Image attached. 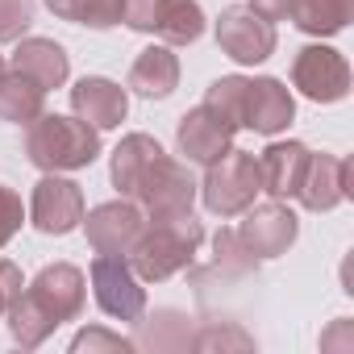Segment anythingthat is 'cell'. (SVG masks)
Returning a JSON list of instances; mask_svg holds the SVG:
<instances>
[{
	"instance_id": "cell-1",
	"label": "cell",
	"mask_w": 354,
	"mask_h": 354,
	"mask_svg": "<svg viewBox=\"0 0 354 354\" xmlns=\"http://www.w3.org/2000/svg\"><path fill=\"white\" fill-rule=\"evenodd\" d=\"M80 308H84V275L71 263H55V267H42L34 283L13 300L9 325H13V337L26 350H34L46 342L50 329L80 317Z\"/></svg>"
},
{
	"instance_id": "cell-2",
	"label": "cell",
	"mask_w": 354,
	"mask_h": 354,
	"mask_svg": "<svg viewBox=\"0 0 354 354\" xmlns=\"http://www.w3.org/2000/svg\"><path fill=\"white\" fill-rule=\"evenodd\" d=\"M205 242V230L192 213H175V217H150V225H142L138 242L129 246V267L138 279H167L175 271L192 267L196 250Z\"/></svg>"
},
{
	"instance_id": "cell-3",
	"label": "cell",
	"mask_w": 354,
	"mask_h": 354,
	"mask_svg": "<svg viewBox=\"0 0 354 354\" xmlns=\"http://www.w3.org/2000/svg\"><path fill=\"white\" fill-rule=\"evenodd\" d=\"M26 154L42 171H80V167L96 162L100 133L80 117L38 113L30 121V133H26Z\"/></svg>"
},
{
	"instance_id": "cell-4",
	"label": "cell",
	"mask_w": 354,
	"mask_h": 354,
	"mask_svg": "<svg viewBox=\"0 0 354 354\" xmlns=\"http://www.w3.org/2000/svg\"><path fill=\"white\" fill-rule=\"evenodd\" d=\"M259 192H263L259 158L246 154V150H225L217 162H209V175H205V184H201V196H205L209 213H217V217L246 213Z\"/></svg>"
},
{
	"instance_id": "cell-5",
	"label": "cell",
	"mask_w": 354,
	"mask_h": 354,
	"mask_svg": "<svg viewBox=\"0 0 354 354\" xmlns=\"http://www.w3.org/2000/svg\"><path fill=\"white\" fill-rule=\"evenodd\" d=\"M133 201L150 213V217H175V213H192V201H196V180L188 175L184 162H175L167 154H158L146 175L133 188Z\"/></svg>"
},
{
	"instance_id": "cell-6",
	"label": "cell",
	"mask_w": 354,
	"mask_h": 354,
	"mask_svg": "<svg viewBox=\"0 0 354 354\" xmlns=\"http://www.w3.org/2000/svg\"><path fill=\"white\" fill-rule=\"evenodd\" d=\"M92 288H96V304L117 317V321H142L146 313V292L129 267L125 254H96L92 263Z\"/></svg>"
},
{
	"instance_id": "cell-7",
	"label": "cell",
	"mask_w": 354,
	"mask_h": 354,
	"mask_svg": "<svg viewBox=\"0 0 354 354\" xmlns=\"http://www.w3.org/2000/svg\"><path fill=\"white\" fill-rule=\"evenodd\" d=\"M217 46H221L234 63L254 67V63L271 59V50H275V26H271L267 17H259L254 9L234 5V9H225L221 21H217Z\"/></svg>"
},
{
	"instance_id": "cell-8",
	"label": "cell",
	"mask_w": 354,
	"mask_h": 354,
	"mask_svg": "<svg viewBox=\"0 0 354 354\" xmlns=\"http://www.w3.org/2000/svg\"><path fill=\"white\" fill-rule=\"evenodd\" d=\"M292 84H296L308 100L333 104V100H342V96L350 92V67H346V59H342L337 50H329V46H304V50L296 55V63H292Z\"/></svg>"
},
{
	"instance_id": "cell-9",
	"label": "cell",
	"mask_w": 354,
	"mask_h": 354,
	"mask_svg": "<svg viewBox=\"0 0 354 354\" xmlns=\"http://www.w3.org/2000/svg\"><path fill=\"white\" fill-rule=\"evenodd\" d=\"M292 92L279 80H242L238 92V129H254V133H279L292 125Z\"/></svg>"
},
{
	"instance_id": "cell-10",
	"label": "cell",
	"mask_w": 354,
	"mask_h": 354,
	"mask_svg": "<svg viewBox=\"0 0 354 354\" xmlns=\"http://www.w3.org/2000/svg\"><path fill=\"white\" fill-rule=\"evenodd\" d=\"M234 133H238V125H234L230 117H221L213 104H196V109L180 121V150L188 154V162L209 167V162H217V158L230 150Z\"/></svg>"
},
{
	"instance_id": "cell-11",
	"label": "cell",
	"mask_w": 354,
	"mask_h": 354,
	"mask_svg": "<svg viewBox=\"0 0 354 354\" xmlns=\"http://www.w3.org/2000/svg\"><path fill=\"white\" fill-rule=\"evenodd\" d=\"M296 213L283 209V205H259L246 213L242 230H238V242L246 246V254L259 263V259H275L283 254L292 242H296Z\"/></svg>"
},
{
	"instance_id": "cell-12",
	"label": "cell",
	"mask_w": 354,
	"mask_h": 354,
	"mask_svg": "<svg viewBox=\"0 0 354 354\" xmlns=\"http://www.w3.org/2000/svg\"><path fill=\"white\" fill-rule=\"evenodd\" d=\"M30 217L42 234H71L84 221V192L71 180H59V175H46V180L34 188V205Z\"/></svg>"
},
{
	"instance_id": "cell-13",
	"label": "cell",
	"mask_w": 354,
	"mask_h": 354,
	"mask_svg": "<svg viewBox=\"0 0 354 354\" xmlns=\"http://www.w3.org/2000/svg\"><path fill=\"white\" fill-rule=\"evenodd\" d=\"M142 225H146V221H142L138 205H129V201L100 205V209H92L88 221H84L88 242H92L96 254H129V246L138 242Z\"/></svg>"
},
{
	"instance_id": "cell-14",
	"label": "cell",
	"mask_w": 354,
	"mask_h": 354,
	"mask_svg": "<svg viewBox=\"0 0 354 354\" xmlns=\"http://www.w3.org/2000/svg\"><path fill=\"white\" fill-rule=\"evenodd\" d=\"M296 196L304 201V209L329 213L333 205H342L350 196V162L333 158V154H308V167H304V180H300Z\"/></svg>"
},
{
	"instance_id": "cell-15",
	"label": "cell",
	"mask_w": 354,
	"mask_h": 354,
	"mask_svg": "<svg viewBox=\"0 0 354 354\" xmlns=\"http://www.w3.org/2000/svg\"><path fill=\"white\" fill-rule=\"evenodd\" d=\"M71 109H75V117L88 121L92 129H113V125L125 121L129 96H125V88H117L113 80L92 75V80H80V84L71 88Z\"/></svg>"
},
{
	"instance_id": "cell-16",
	"label": "cell",
	"mask_w": 354,
	"mask_h": 354,
	"mask_svg": "<svg viewBox=\"0 0 354 354\" xmlns=\"http://www.w3.org/2000/svg\"><path fill=\"white\" fill-rule=\"evenodd\" d=\"M304 167H308V150L300 142H271L263 154H259V180H263V192H271L275 201H288L300 192V180H304Z\"/></svg>"
},
{
	"instance_id": "cell-17",
	"label": "cell",
	"mask_w": 354,
	"mask_h": 354,
	"mask_svg": "<svg viewBox=\"0 0 354 354\" xmlns=\"http://www.w3.org/2000/svg\"><path fill=\"white\" fill-rule=\"evenodd\" d=\"M180 84V59L171 55V46H150L138 55V63L129 67V88L146 100H162Z\"/></svg>"
},
{
	"instance_id": "cell-18",
	"label": "cell",
	"mask_w": 354,
	"mask_h": 354,
	"mask_svg": "<svg viewBox=\"0 0 354 354\" xmlns=\"http://www.w3.org/2000/svg\"><path fill=\"white\" fill-rule=\"evenodd\" d=\"M13 71L30 75L38 88H59L67 80V55L59 42L50 38H26L17 50H13Z\"/></svg>"
},
{
	"instance_id": "cell-19",
	"label": "cell",
	"mask_w": 354,
	"mask_h": 354,
	"mask_svg": "<svg viewBox=\"0 0 354 354\" xmlns=\"http://www.w3.org/2000/svg\"><path fill=\"white\" fill-rule=\"evenodd\" d=\"M158 154H162V146H158L154 138H146V133L121 138V146L113 150V184H117L121 196H133L138 180L146 175V167H150Z\"/></svg>"
},
{
	"instance_id": "cell-20",
	"label": "cell",
	"mask_w": 354,
	"mask_h": 354,
	"mask_svg": "<svg viewBox=\"0 0 354 354\" xmlns=\"http://www.w3.org/2000/svg\"><path fill=\"white\" fill-rule=\"evenodd\" d=\"M288 17L304 30V34H337L346 30V21L354 17V0H292Z\"/></svg>"
},
{
	"instance_id": "cell-21",
	"label": "cell",
	"mask_w": 354,
	"mask_h": 354,
	"mask_svg": "<svg viewBox=\"0 0 354 354\" xmlns=\"http://www.w3.org/2000/svg\"><path fill=\"white\" fill-rule=\"evenodd\" d=\"M42 100H46V88H38L30 75H21V71L0 75V121L30 125L42 113Z\"/></svg>"
},
{
	"instance_id": "cell-22",
	"label": "cell",
	"mask_w": 354,
	"mask_h": 354,
	"mask_svg": "<svg viewBox=\"0 0 354 354\" xmlns=\"http://www.w3.org/2000/svg\"><path fill=\"white\" fill-rule=\"evenodd\" d=\"M167 46H188L205 34V13L196 0H167L162 5V17H158V30H154Z\"/></svg>"
},
{
	"instance_id": "cell-23",
	"label": "cell",
	"mask_w": 354,
	"mask_h": 354,
	"mask_svg": "<svg viewBox=\"0 0 354 354\" xmlns=\"http://www.w3.org/2000/svg\"><path fill=\"white\" fill-rule=\"evenodd\" d=\"M46 9L63 21L92 26V30H109L121 21V0H46Z\"/></svg>"
},
{
	"instance_id": "cell-24",
	"label": "cell",
	"mask_w": 354,
	"mask_h": 354,
	"mask_svg": "<svg viewBox=\"0 0 354 354\" xmlns=\"http://www.w3.org/2000/svg\"><path fill=\"white\" fill-rule=\"evenodd\" d=\"M217 271H225V275H250L254 271V259L238 242V230H221L217 234Z\"/></svg>"
},
{
	"instance_id": "cell-25",
	"label": "cell",
	"mask_w": 354,
	"mask_h": 354,
	"mask_svg": "<svg viewBox=\"0 0 354 354\" xmlns=\"http://www.w3.org/2000/svg\"><path fill=\"white\" fill-rule=\"evenodd\" d=\"M34 26V0H0V42H21Z\"/></svg>"
},
{
	"instance_id": "cell-26",
	"label": "cell",
	"mask_w": 354,
	"mask_h": 354,
	"mask_svg": "<svg viewBox=\"0 0 354 354\" xmlns=\"http://www.w3.org/2000/svg\"><path fill=\"white\" fill-rule=\"evenodd\" d=\"M167 0H121V21L138 34H154Z\"/></svg>"
},
{
	"instance_id": "cell-27",
	"label": "cell",
	"mask_w": 354,
	"mask_h": 354,
	"mask_svg": "<svg viewBox=\"0 0 354 354\" xmlns=\"http://www.w3.org/2000/svg\"><path fill=\"white\" fill-rule=\"evenodd\" d=\"M26 221V209H21V196L13 188H0V246H5Z\"/></svg>"
},
{
	"instance_id": "cell-28",
	"label": "cell",
	"mask_w": 354,
	"mask_h": 354,
	"mask_svg": "<svg viewBox=\"0 0 354 354\" xmlns=\"http://www.w3.org/2000/svg\"><path fill=\"white\" fill-rule=\"evenodd\" d=\"M71 350H133V342H125L117 333H104V329H84L71 342Z\"/></svg>"
},
{
	"instance_id": "cell-29",
	"label": "cell",
	"mask_w": 354,
	"mask_h": 354,
	"mask_svg": "<svg viewBox=\"0 0 354 354\" xmlns=\"http://www.w3.org/2000/svg\"><path fill=\"white\" fill-rule=\"evenodd\" d=\"M21 271L13 267V263H5L0 259V317H9V308H13V300L21 296Z\"/></svg>"
},
{
	"instance_id": "cell-30",
	"label": "cell",
	"mask_w": 354,
	"mask_h": 354,
	"mask_svg": "<svg viewBox=\"0 0 354 354\" xmlns=\"http://www.w3.org/2000/svg\"><path fill=\"white\" fill-rule=\"evenodd\" d=\"M192 346H201V350H213V346H242V350H246L250 337H246L242 329H205Z\"/></svg>"
},
{
	"instance_id": "cell-31",
	"label": "cell",
	"mask_w": 354,
	"mask_h": 354,
	"mask_svg": "<svg viewBox=\"0 0 354 354\" xmlns=\"http://www.w3.org/2000/svg\"><path fill=\"white\" fill-rule=\"evenodd\" d=\"M250 9H254L259 17H267V21H279V17H288L292 0H250Z\"/></svg>"
},
{
	"instance_id": "cell-32",
	"label": "cell",
	"mask_w": 354,
	"mask_h": 354,
	"mask_svg": "<svg viewBox=\"0 0 354 354\" xmlns=\"http://www.w3.org/2000/svg\"><path fill=\"white\" fill-rule=\"evenodd\" d=\"M329 342H342V346H354V333H350V321H337V329L321 337V346H329Z\"/></svg>"
},
{
	"instance_id": "cell-33",
	"label": "cell",
	"mask_w": 354,
	"mask_h": 354,
	"mask_svg": "<svg viewBox=\"0 0 354 354\" xmlns=\"http://www.w3.org/2000/svg\"><path fill=\"white\" fill-rule=\"evenodd\" d=\"M0 75H5V59H0Z\"/></svg>"
}]
</instances>
